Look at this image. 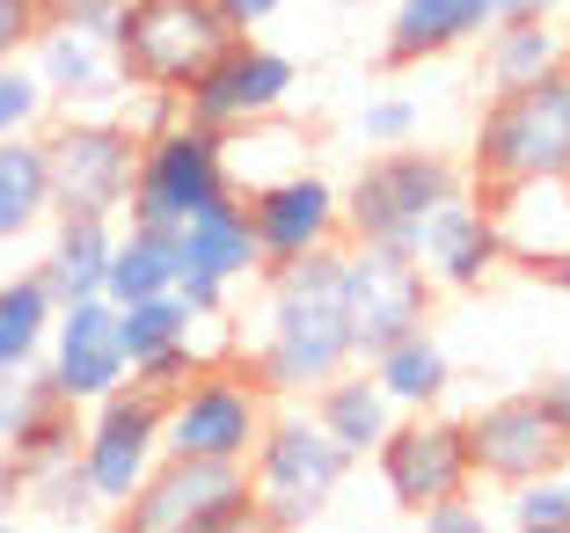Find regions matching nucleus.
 <instances>
[{"label":"nucleus","mask_w":570,"mask_h":533,"mask_svg":"<svg viewBox=\"0 0 570 533\" xmlns=\"http://www.w3.org/2000/svg\"><path fill=\"white\" fill-rule=\"evenodd\" d=\"M242 366L271 387V402H307L322 381H336L344 366H358L336 249L264 270L256 322L242 329Z\"/></svg>","instance_id":"f257e3e1"},{"label":"nucleus","mask_w":570,"mask_h":533,"mask_svg":"<svg viewBox=\"0 0 570 533\" xmlns=\"http://www.w3.org/2000/svg\"><path fill=\"white\" fill-rule=\"evenodd\" d=\"M352 467L358 461L307 417V402H271L264 438L249 453V497L271 533H301L336 504V490L352 483Z\"/></svg>","instance_id":"f03ea898"},{"label":"nucleus","mask_w":570,"mask_h":533,"mask_svg":"<svg viewBox=\"0 0 570 533\" xmlns=\"http://www.w3.org/2000/svg\"><path fill=\"white\" fill-rule=\"evenodd\" d=\"M453 190H469V161H453L439 147H373L358 176L344 184V241H381V249H410L432 205Z\"/></svg>","instance_id":"7ed1b4c3"},{"label":"nucleus","mask_w":570,"mask_h":533,"mask_svg":"<svg viewBox=\"0 0 570 533\" xmlns=\"http://www.w3.org/2000/svg\"><path fill=\"white\" fill-rule=\"evenodd\" d=\"M520 176H570V67L483 102L469 147V184H520Z\"/></svg>","instance_id":"20e7f679"},{"label":"nucleus","mask_w":570,"mask_h":533,"mask_svg":"<svg viewBox=\"0 0 570 533\" xmlns=\"http://www.w3.org/2000/svg\"><path fill=\"white\" fill-rule=\"evenodd\" d=\"M242 37V22L219 0H125L110 16V51H118L125 81L139 88H176L184 96L190 73L227 51Z\"/></svg>","instance_id":"39448f33"},{"label":"nucleus","mask_w":570,"mask_h":533,"mask_svg":"<svg viewBox=\"0 0 570 533\" xmlns=\"http://www.w3.org/2000/svg\"><path fill=\"white\" fill-rule=\"evenodd\" d=\"M264 417H271V387L242 358H219V366L190 373L176 395H161V453L249 467Z\"/></svg>","instance_id":"423d86ee"},{"label":"nucleus","mask_w":570,"mask_h":533,"mask_svg":"<svg viewBox=\"0 0 570 533\" xmlns=\"http://www.w3.org/2000/svg\"><path fill=\"white\" fill-rule=\"evenodd\" d=\"M37 147H45V176H51V213H102V219L125 213L139 139L110 110H51Z\"/></svg>","instance_id":"0eeeda50"},{"label":"nucleus","mask_w":570,"mask_h":533,"mask_svg":"<svg viewBox=\"0 0 570 533\" xmlns=\"http://www.w3.org/2000/svg\"><path fill=\"white\" fill-rule=\"evenodd\" d=\"M219 198H235L227 161H219V132L176 117L168 132H154L147 147H139L132 198H125L118 219H139V227H168V234H176L190 213H205V205H219Z\"/></svg>","instance_id":"6e6552de"},{"label":"nucleus","mask_w":570,"mask_h":533,"mask_svg":"<svg viewBox=\"0 0 570 533\" xmlns=\"http://www.w3.org/2000/svg\"><path fill=\"white\" fill-rule=\"evenodd\" d=\"M249 497V467L235 461H184V453H161L147 467V483L125 504H110V526L118 533H213L242 512Z\"/></svg>","instance_id":"1a4fd4ad"},{"label":"nucleus","mask_w":570,"mask_h":533,"mask_svg":"<svg viewBox=\"0 0 570 533\" xmlns=\"http://www.w3.org/2000/svg\"><path fill=\"white\" fill-rule=\"evenodd\" d=\"M344 315H352V344L358 358L387 351L395 336L432 322V278L410 249H381V241H344Z\"/></svg>","instance_id":"9d476101"},{"label":"nucleus","mask_w":570,"mask_h":533,"mask_svg":"<svg viewBox=\"0 0 570 533\" xmlns=\"http://www.w3.org/2000/svg\"><path fill=\"white\" fill-rule=\"evenodd\" d=\"M30 381L45 387L51 402H73V409L118 395V387L132 381V358H125V336H118V307L102 300V293L96 300H67L51 315L45 358H37Z\"/></svg>","instance_id":"9b49d317"},{"label":"nucleus","mask_w":570,"mask_h":533,"mask_svg":"<svg viewBox=\"0 0 570 533\" xmlns=\"http://www.w3.org/2000/svg\"><path fill=\"white\" fill-rule=\"evenodd\" d=\"M563 453H570V424L541 402V387L498 395V402H483V409L469 417L475 483H498V490L541 483V475H563Z\"/></svg>","instance_id":"f8f14e48"},{"label":"nucleus","mask_w":570,"mask_h":533,"mask_svg":"<svg viewBox=\"0 0 570 533\" xmlns=\"http://www.w3.org/2000/svg\"><path fill=\"white\" fill-rule=\"evenodd\" d=\"M154 461H161V395L125 381L118 395H102L81 409V475H88L102 512L132 497Z\"/></svg>","instance_id":"ddd939ff"},{"label":"nucleus","mask_w":570,"mask_h":533,"mask_svg":"<svg viewBox=\"0 0 570 533\" xmlns=\"http://www.w3.org/2000/svg\"><path fill=\"white\" fill-rule=\"evenodd\" d=\"M387 497L403 512H424L439 497H461L475 490V461H469V417H439V409H410L395 417V432L373 446Z\"/></svg>","instance_id":"4468645a"},{"label":"nucleus","mask_w":570,"mask_h":533,"mask_svg":"<svg viewBox=\"0 0 570 533\" xmlns=\"http://www.w3.org/2000/svg\"><path fill=\"white\" fill-rule=\"evenodd\" d=\"M293 59L271 45H256L249 30L235 37L227 51H213L198 73H190L184 88V117L190 125H205V132H235V125H249V117H271L293 102Z\"/></svg>","instance_id":"2eb2a0df"},{"label":"nucleus","mask_w":570,"mask_h":533,"mask_svg":"<svg viewBox=\"0 0 570 533\" xmlns=\"http://www.w3.org/2000/svg\"><path fill=\"white\" fill-rule=\"evenodd\" d=\"M249 227H256V249H264V270L271 264H301V256H322V249H344V190L315 168H293L278 184L249 190Z\"/></svg>","instance_id":"dca6fc26"},{"label":"nucleus","mask_w":570,"mask_h":533,"mask_svg":"<svg viewBox=\"0 0 570 533\" xmlns=\"http://www.w3.org/2000/svg\"><path fill=\"white\" fill-rule=\"evenodd\" d=\"M22 59L45 81L51 110H118V96L132 88L110 51V22H45Z\"/></svg>","instance_id":"f3484780"},{"label":"nucleus","mask_w":570,"mask_h":533,"mask_svg":"<svg viewBox=\"0 0 570 533\" xmlns=\"http://www.w3.org/2000/svg\"><path fill=\"white\" fill-rule=\"evenodd\" d=\"M410 256L424 264V278H432V293H475V285L498 278L504 249H498V227H490V205L483 190H453L446 205H432L417 227V241H410Z\"/></svg>","instance_id":"a211bd4d"},{"label":"nucleus","mask_w":570,"mask_h":533,"mask_svg":"<svg viewBox=\"0 0 570 533\" xmlns=\"http://www.w3.org/2000/svg\"><path fill=\"white\" fill-rule=\"evenodd\" d=\"M490 227H498L504 264L520 270H556L570 264V176H520V184H490Z\"/></svg>","instance_id":"6ab92c4d"},{"label":"nucleus","mask_w":570,"mask_h":533,"mask_svg":"<svg viewBox=\"0 0 570 533\" xmlns=\"http://www.w3.org/2000/svg\"><path fill=\"white\" fill-rule=\"evenodd\" d=\"M490 22H498V0H387L381 59L387 67H424V59L475 45Z\"/></svg>","instance_id":"aec40b11"},{"label":"nucleus","mask_w":570,"mask_h":533,"mask_svg":"<svg viewBox=\"0 0 570 533\" xmlns=\"http://www.w3.org/2000/svg\"><path fill=\"white\" fill-rule=\"evenodd\" d=\"M176 264L184 270H205L219 285H249L264 278V249H256V227H249V205L242 198H219L205 213H190L176 227Z\"/></svg>","instance_id":"412c9836"},{"label":"nucleus","mask_w":570,"mask_h":533,"mask_svg":"<svg viewBox=\"0 0 570 533\" xmlns=\"http://www.w3.org/2000/svg\"><path fill=\"white\" fill-rule=\"evenodd\" d=\"M110 241H118V219L102 213H51V241L37 256V278L59 307L67 300H96L102 270H110Z\"/></svg>","instance_id":"4be33fe9"},{"label":"nucleus","mask_w":570,"mask_h":533,"mask_svg":"<svg viewBox=\"0 0 570 533\" xmlns=\"http://www.w3.org/2000/svg\"><path fill=\"white\" fill-rule=\"evenodd\" d=\"M475 45H483V88H490V96L527 88V81H541V73L570 67V30L556 16H498Z\"/></svg>","instance_id":"5701e85b"},{"label":"nucleus","mask_w":570,"mask_h":533,"mask_svg":"<svg viewBox=\"0 0 570 533\" xmlns=\"http://www.w3.org/2000/svg\"><path fill=\"white\" fill-rule=\"evenodd\" d=\"M307 417H315L336 446L352 453V461H373V446L395 432V417H403V409L381 395V381H373L366 366H344L336 381H322L315 395H307Z\"/></svg>","instance_id":"b1692460"},{"label":"nucleus","mask_w":570,"mask_h":533,"mask_svg":"<svg viewBox=\"0 0 570 533\" xmlns=\"http://www.w3.org/2000/svg\"><path fill=\"white\" fill-rule=\"evenodd\" d=\"M307 125H293L285 110L271 117H249V125H235V132H219V161H227V184H235V198H249V190L278 184V176H293V168H307Z\"/></svg>","instance_id":"393cba45"},{"label":"nucleus","mask_w":570,"mask_h":533,"mask_svg":"<svg viewBox=\"0 0 570 533\" xmlns=\"http://www.w3.org/2000/svg\"><path fill=\"white\" fill-rule=\"evenodd\" d=\"M358 366L381 381V395L395 402V409H439L446 402V387H453V358H446V344H439L432 329H410V336H395L387 351H373V358H358Z\"/></svg>","instance_id":"a878e982"},{"label":"nucleus","mask_w":570,"mask_h":533,"mask_svg":"<svg viewBox=\"0 0 570 533\" xmlns=\"http://www.w3.org/2000/svg\"><path fill=\"white\" fill-rule=\"evenodd\" d=\"M176 234L168 227H139V219H118V241H110V270H102V300L132 307L154 300V293H176Z\"/></svg>","instance_id":"bb28decb"},{"label":"nucleus","mask_w":570,"mask_h":533,"mask_svg":"<svg viewBox=\"0 0 570 533\" xmlns=\"http://www.w3.org/2000/svg\"><path fill=\"white\" fill-rule=\"evenodd\" d=\"M0 461L16 467V483H37L51 467L81 461V409H73V402H51L45 387H37V402L22 409V424H16V438H8Z\"/></svg>","instance_id":"cd10ccee"},{"label":"nucleus","mask_w":570,"mask_h":533,"mask_svg":"<svg viewBox=\"0 0 570 533\" xmlns=\"http://www.w3.org/2000/svg\"><path fill=\"white\" fill-rule=\"evenodd\" d=\"M51 219V176L37 139H0V249L30 241Z\"/></svg>","instance_id":"c85d7f7f"},{"label":"nucleus","mask_w":570,"mask_h":533,"mask_svg":"<svg viewBox=\"0 0 570 533\" xmlns=\"http://www.w3.org/2000/svg\"><path fill=\"white\" fill-rule=\"evenodd\" d=\"M51 315H59V300L45 293L37 264L16 270V278H0V373H37Z\"/></svg>","instance_id":"c756f323"},{"label":"nucleus","mask_w":570,"mask_h":533,"mask_svg":"<svg viewBox=\"0 0 570 533\" xmlns=\"http://www.w3.org/2000/svg\"><path fill=\"white\" fill-rule=\"evenodd\" d=\"M118 336H125V358H154V351H168V344H184L190 336V307L176 300V293H154V300H132V307H118Z\"/></svg>","instance_id":"7c9ffc66"},{"label":"nucleus","mask_w":570,"mask_h":533,"mask_svg":"<svg viewBox=\"0 0 570 533\" xmlns=\"http://www.w3.org/2000/svg\"><path fill=\"white\" fill-rule=\"evenodd\" d=\"M51 125V96L30 59H0V139H37Z\"/></svg>","instance_id":"2f4dec72"},{"label":"nucleus","mask_w":570,"mask_h":533,"mask_svg":"<svg viewBox=\"0 0 570 533\" xmlns=\"http://www.w3.org/2000/svg\"><path fill=\"white\" fill-rule=\"evenodd\" d=\"M22 497H30L45 519H59V526H88V519L102 512L96 490H88V475H81V461H67V467H51V475H37V483H22Z\"/></svg>","instance_id":"473e14b6"},{"label":"nucleus","mask_w":570,"mask_h":533,"mask_svg":"<svg viewBox=\"0 0 570 533\" xmlns=\"http://www.w3.org/2000/svg\"><path fill=\"white\" fill-rule=\"evenodd\" d=\"M504 519H512V533H570V483H563V475L520 483Z\"/></svg>","instance_id":"72a5a7b5"},{"label":"nucleus","mask_w":570,"mask_h":533,"mask_svg":"<svg viewBox=\"0 0 570 533\" xmlns=\"http://www.w3.org/2000/svg\"><path fill=\"white\" fill-rule=\"evenodd\" d=\"M110 117H118L125 132H132L139 147H147L154 132H168V125L184 117V96H176V88H139V81H132V88L118 96V110H110Z\"/></svg>","instance_id":"f704fd0d"},{"label":"nucleus","mask_w":570,"mask_h":533,"mask_svg":"<svg viewBox=\"0 0 570 533\" xmlns=\"http://www.w3.org/2000/svg\"><path fill=\"white\" fill-rule=\"evenodd\" d=\"M417 125H424V110L410 96H373L352 132H358V147H403V139H417Z\"/></svg>","instance_id":"c9c22d12"},{"label":"nucleus","mask_w":570,"mask_h":533,"mask_svg":"<svg viewBox=\"0 0 570 533\" xmlns=\"http://www.w3.org/2000/svg\"><path fill=\"white\" fill-rule=\"evenodd\" d=\"M190 373H205V358H198V344L184 336V344H168V351H154V358H139V366H132V387H147V395H176Z\"/></svg>","instance_id":"e433bc0d"},{"label":"nucleus","mask_w":570,"mask_h":533,"mask_svg":"<svg viewBox=\"0 0 570 533\" xmlns=\"http://www.w3.org/2000/svg\"><path fill=\"white\" fill-rule=\"evenodd\" d=\"M410 519H417V533H498L490 504H475L469 490H461V497H439V504H424V512H410Z\"/></svg>","instance_id":"4c0bfd02"},{"label":"nucleus","mask_w":570,"mask_h":533,"mask_svg":"<svg viewBox=\"0 0 570 533\" xmlns=\"http://www.w3.org/2000/svg\"><path fill=\"white\" fill-rule=\"evenodd\" d=\"M45 30V0H0V59H22Z\"/></svg>","instance_id":"58836bf2"},{"label":"nucleus","mask_w":570,"mask_h":533,"mask_svg":"<svg viewBox=\"0 0 570 533\" xmlns=\"http://www.w3.org/2000/svg\"><path fill=\"white\" fill-rule=\"evenodd\" d=\"M176 300H184L190 315H227V300H235V285L205 278V270H176Z\"/></svg>","instance_id":"ea45409f"},{"label":"nucleus","mask_w":570,"mask_h":533,"mask_svg":"<svg viewBox=\"0 0 570 533\" xmlns=\"http://www.w3.org/2000/svg\"><path fill=\"white\" fill-rule=\"evenodd\" d=\"M37 402V381L30 373H0V453H8V438H16V424H22V409Z\"/></svg>","instance_id":"a19ab883"},{"label":"nucleus","mask_w":570,"mask_h":533,"mask_svg":"<svg viewBox=\"0 0 570 533\" xmlns=\"http://www.w3.org/2000/svg\"><path fill=\"white\" fill-rule=\"evenodd\" d=\"M125 0H45V22H110Z\"/></svg>","instance_id":"79ce46f5"},{"label":"nucleus","mask_w":570,"mask_h":533,"mask_svg":"<svg viewBox=\"0 0 570 533\" xmlns=\"http://www.w3.org/2000/svg\"><path fill=\"white\" fill-rule=\"evenodd\" d=\"M219 8H227V16L242 22V30H256V22H271L285 8V0H219Z\"/></svg>","instance_id":"37998d69"},{"label":"nucleus","mask_w":570,"mask_h":533,"mask_svg":"<svg viewBox=\"0 0 570 533\" xmlns=\"http://www.w3.org/2000/svg\"><path fill=\"white\" fill-rule=\"evenodd\" d=\"M498 16H570V0H498Z\"/></svg>","instance_id":"c03bdc74"},{"label":"nucleus","mask_w":570,"mask_h":533,"mask_svg":"<svg viewBox=\"0 0 570 533\" xmlns=\"http://www.w3.org/2000/svg\"><path fill=\"white\" fill-rule=\"evenodd\" d=\"M541 402H549L556 417L570 424V366H563V373H549V381H541Z\"/></svg>","instance_id":"a18cd8bd"},{"label":"nucleus","mask_w":570,"mask_h":533,"mask_svg":"<svg viewBox=\"0 0 570 533\" xmlns=\"http://www.w3.org/2000/svg\"><path fill=\"white\" fill-rule=\"evenodd\" d=\"M213 533H271V526H264V512H256V504H242V512L227 519V526H213Z\"/></svg>","instance_id":"49530a36"},{"label":"nucleus","mask_w":570,"mask_h":533,"mask_svg":"<svg viewBox=\"0 0 570 533\" xmlns=\"http://www.w3.org/2000/svg\"><path fill=\"white\" fill-rule=\"evenodd\" d=\"M549 278H556V285H563V300H570V264H556V270H549Z\"/></svg>","instance_id":"de8ad7c7"},{"label":"nucleus","mask_w":570,"mask_h":533,"mask_svg":"<svg viewBox=\"0 0 570 533\" xmlns=\"http://www.w3.org/2000/svg\"><path fill=\"white\" fill-rule=\"evenodd\" d=\"M336 8H387V0H336Z\"/></svg>","instance_id":"09e8293b"},{"label":"nucleus","mask_w":570,"mask_h":533,"mask_svg":"<svg viewBox=\"0 0 570 533\" xmlns=\"http://www.w3.org/2000/svg\"><path fill=\"white\" fill-rule=\"evenodd\" d=\"M0 533H22V526H16V512H0Z\"/></svg>","instance_id":"8fccbe9b"},{"label":"nucleus","mask_w":570,"mask_h":533,"mask_svg":"<svg viewBox=\"0 0 570 533\" xmlns=\"http://www.w3.org/2000/svg\"><path fill=\"white\" fill-rule=\"evenodd\" d=\"M563 483H570V453H563Z\"/></svg>","instance_id":"3c124183"}]
</instances>
